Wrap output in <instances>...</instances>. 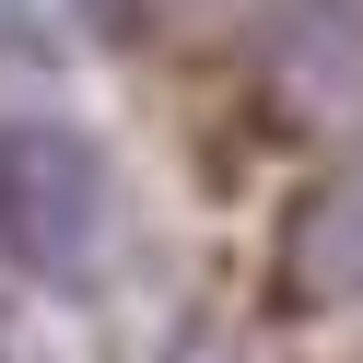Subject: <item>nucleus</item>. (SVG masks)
Returning a JSON list of instances; mask_svg holds the SVG:
<instances>
[{"label":"nucleus","instance_id":"nucleus-1","mask_svg":"<svg viewBox=\"0 0 363 363\" xmlns=\"http://www.w3.org/2000/svg\"><path fill=\"white\" fill-rule=\"evenodd\" d=\"M0 235L24 246V258H71L82 246V164L59 141L0 152Z\"/></svg>","mask_w":363,"mask_h":363}]
</instances>
